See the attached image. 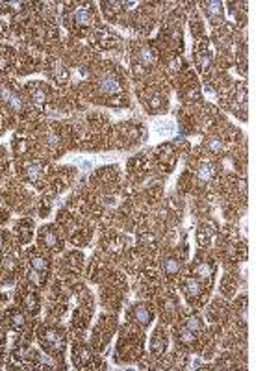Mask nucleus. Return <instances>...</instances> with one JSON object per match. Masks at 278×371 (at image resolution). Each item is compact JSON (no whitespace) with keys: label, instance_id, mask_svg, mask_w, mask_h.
Here are the masks:
<instances>
[{"label":"nucleus","instance_id":"nucleus-1","mask_svg":"<svg viewBox=\"0 0 278 371\" xmlns=\"http://www.w3.org/2000/svg\"><path fill=\"white\" fill-rule=\"evenodd\" d=\"M39 342L47 353L54 355H63L65 351V336L58 327H43L39 331Z\"/></svg>","mask_w":278,"mask_h":371},{"label":"nucleus","instance_id":"nucleus-2","mask_svg":"<svg viewBox=\"0 0 278 371\" xmlns=\"http://www.w3.org/2000/svg\"><path fill=\"white\" fill-rule=\"evenodd\" d=\"M39 243L49 251H59L61 249V238L59 232L54 226H43L39 232Z\"/></svg>","mask_w":278,"mask_h":371},{"label":"nucleus","instance_id":"nucleus-3","mask_svg":"<svg viewBox=\"0 0 278 371\" xmlns=\"http://www.w3.org/2000/svg\"><path fill=\"white\" fill-rule=\"evenodd\" d=\"M0 98H2V100H4V102L13 110V112H20V110H23V98H20L13 89L2 88L0 89Z\"/></svg>","mask_w":278,"mask_h":371},{"label":"nucleus","instance_id":"nucleus-4","mask_svg":"<svg viewBox=\"0 0 278 371\" xmlns=\"http://www.w3.org/2000/svg\"><path fill=\"white\" fill-rule=\"evenodd\" d=\"M204 13H206V17L211 20V25H217V23L223 20L225 10H223V4H221V2H206Z\"/></svg>","mask_w":278,"mask_h":371},{"label":"nucleus","instance_id":"nucleus-5","mask_svg":"<svg viewBox=\"0 0 278 371\" xmlns=\"http://www.w3.org/2000/svg\"><path fill=\"white\" fill-rule=\"evenodd\" d=\"M73 20L78 26H89L93 25V20H95V13H93L91 8H78V10L74 11Z\"/></svg>","mask_w":278,"mask_h":371},{"label":"nucleus","instance_id":"nucleus-6","mask_svg":"<svg viewBox=\"0 0 278 371\" xmlns=\"http://www.w3.org/2000/svg\"><path fill=\"white\" fill-rule=\"evenodd\" d=\"M100 89H102L104 93H117L119 89H121L119 78L115 76V74L106 73L102 78H100Z\"/></svg>","mask_w":278,"mask_h":371},{"label":"nucleus","instance_id":"nucleus-7","mask_svg":"<svg viewBox=\"0 0 278 371\" xmlns=\"http://www.w3.org/2000/svg\"><path fill=\"white\" fill-rule=\"evenodd\" d=\"M30 265H32V269H35V271H39L41 275H45V277H47V273H49V269H50L49 260L39 253H32V256H30Z\"/></svg>","mask_w":278,"mask_h":371},{"label":"nucleus","instance_id":"nucleus-8","mask_svg":"<svg viewBox=\"0 0 278 371\" xmlns=\"http://www.w3.org/2000/svg\"><path fill=\"white\" fill-rule=\"evenodd\" d=\"M213 264H208V262H199V264L195 265V269H193V275H195L197 278H200V280H211V277H213Z\"/></svg>","mask_w":278,"mask_h":371},{"label":"nucleus","instance_id":"nucleus-9","mask_svg":"<svg viewBox=\"0 0 278 371\" xmlns=\"http://www.w3.org/2000/svg\"><path fill=\"white\" fill-rule=\"evenodd\" d=\"M97 41L102 45L104 49H112L113 45L117 43V35L113 34V32H110L108 28H100L97 32Z\"/></svg>","mask_w":278,"mask_h":371},{"label":"nucleus","instance_id":"nucleus-10","mask_svg":"<svg viewBox=\"0 0 278 371\" xmlns=\"http://www.w3.org/2000/svg\"><path fill=\"white\" fill-rule=\"evenodd\" d=\"M184 293L187 295V299L189 301H193V299H197L202 293V290H200V284L197 278H187V280H184Z\"/></svg>","mask_w":278,"mask_h":371},{"label":"nucleus","instance_id":"nucleus-11","mask_svg":"<svg viewBox=\"0 0 278 371\" xmlns=\"http://www.w3.org/2000/svg\"><path fill=\"white\" fill-rule=\"evenodd\" d=\"M197 61H199L200 71L210 69V65H211V52H210V49H208L206 45H202V47H200L199 54H197Z\"/></svg>","mask_w":278,"mask_h":371},{"label":"nucleus","instance_id":"nucleus-12","mask_svg":"<svg viewBox=\"0 0 278 371\" xmlns=\"http://www.w3.org/2000/svg\"><path fill=\"white\" fill-rule=\"evenodd\" d=\"M134 318L141 323L143 327H146V325H151V321H152V314H151V310H148L146 306H143V304H137L136 310H134Z\"/></svg>","mask_w":278,"mask_h":371},{"label":"nucleus","instance_id":"nucleus-13","mask_svg":"<svg viewBox=\"0 0 278 371\" xmlns=\"http://www.w3.org/2000/svg\"><path fill=\"white\" fill-rule=\"evenodd\" d=\"M215 171H213V166L208 163V161H202L199 167H197V176H199L202 182H210L213 178Z\"/></svg>","mask_w":278,"mask_h":371},{"label":"nucleus","instance_id":"nucleus-14","mask_svg":"<svg viewBox=\"0 0 278 371\" xmlns=\"http://www.w3.org/2000/svg\"><path fill=\"white\" fill-rule=\"evenodd\" d=\"M215 230L211 225H202L197 232V238H199V243L200 245H210V241L213 239Z\"/></svg>","mask_w":278,"mask_h":371},{"label":"nucleus","instance_id":"nucleus-15","mask_svg":"<svg viewBox=\"0 0 278 371\" xmlns=\"http://www.w3.org/2000/svg\"><path fill=\"white\" fill-rule=\"evenodd\" d=\"M8 321H10L11 328H15V331H20V328L26 325L25 316H23L19 310H10V312H8Z\"/></svg>","mask_w":278,"mask_h":371},{"label":"nucleus","instance_id":"nucleus-16","mask_svg":"<svg viewBox=\"0 0 278 371\" xmlns=\"http://www.w3.org/2000/svg\"><path fill=\"white\" fill-rule=\"evenodd\" d=\"M151 347H152V353H154V355H161V353L165 351V347H167V338H165V336H161V331H158L156 334H154V338H152Z\"/></svg>","mask_w":278,"mask_h":371},{"label":"nucleus","instance_id":"nucleus-17","mask_svg":"<svg viewBox=\"0 0 278 371\" xmlns=\"http://www.w3.org/2000/svg\"><path fill=\"white\" fill-rule=\"evenodd\" d=\"M41 176H43V167H41L39 163H32V166L26 167V178H28L30 182L37 184V182L41 180Z\"/></svg>","mask_w":278,"mask_h":371},{"label":"nucleus","instance_id":"nucleus-18","mask_svg":"<svg viewBox=\"0 0 278 371\" xmlns=\"http://www.w3.org/2000/svg\"><path fill=\"white\" fill-rule=\"evenodd\" d=\"M180 260L176 258V256H169V258L163 260V271L167 275H176L180 271Z\"/></svg>","mask_w":278,"mask_h":371},{"label":"nucleus","instance_id":"nucleus-19","mask_svg":"<svg viewBox=\"0 0 278 371\" xmlns=\"http://www.w3.org/2000/svg\"><path fill=\"white\" fill-rule=\"evenodd\" d=\"M73 358L78 362V366H85L89 362V351L85 347H78V349H74L73 351Z\"/></svg>","mask_w":278,"mask_h":371},{"label":"nucleus","instance_id":"nucleus-20","mask_svg":"<svg viewBox=\"0 0 278 371\" xmlns=\"http://www.w3.org/2000/svg\"><path fill=\"white\" fill-rule=\"evenodd\" d=\"M184 327L189 328V331H193V332H199V331H202V328H204V325H202V321H200L199 316H189V318L185 319Z\"/></svg>","mask_w":278,"mask_h":371},{"label":"nucleus","instance_id":"nucleus-21","mask_svg":"<svg viewBox=\"0 0 278 371\" xmlns=\"http://www.w3.org/2000/svg\"><path fill=\"white\" fill-rule=\"evenodd\" d=\"M28 91L32 93V95H34V100L37 104H41V102H45V97H47V91H45V88L43 86H39V84H37V86H32V88H28Z\"/></svg>","mask_w":278,"mask_h":371},{"label":"nucleus","instance_id":"nucleus-22","mask_svg":"<svg viewBox=\"0 0 278 371\" xmlns=\"http://www.w3.org/2000/svg\"><path fill=\"white\" fill-rule=\"evenodd\" d=\"M23 304H25L26 310H28V312H32V314H35L37 310H39V304H37V299H35L34 293L26 295V297L23 299Z\"/></svg>","mask_w":278,"mask_h":371},{"label":"nucleus","instance_id":"nucleus-23","mask_svg":"<svg viewBox=\"0 0 278 371\" xmlns=\"http://www.w3.org/2000/svg\"><path fill=\"white\" fill-rule=\"evenodd\" d=\"M178 338H180L182 343H185V345H191V343L195 342V332L189 331V328L182 327L180 332H178Z\"/></svg>","mask_w":278,"mask_h":371},{"label":"nucleus","instance_id":"nucleus-24","mask_svg":"<svg viewBox=\"0 0 278 371\" xmlns=\"http://www.w3.org/2000/svg\"><path fill=\"white\" fill-rule=\"evenodd\" d=\"M139 58H141L143 65H152L154 64V52L151 49H141L139 50Z\"/></svg>","mask_w":278,"mask_h":371},{"label":"nucleus","instance_id":"nucleus-25","mask_svg":"<svg viewBox=\"0 0 278 371\" xmlns=\"http://www.w3.org/2000/svg\"><path fill=\"white\" fill-rule=\"evenodd\" d=\"M206 147H208L211 152H221L223 151V147H225V143L221 141V139H208V141H206Z\"/></svg>","mask_w":278,"mask_h":371},{"label":"nucleus","instance_id":"nucleus-26","mask_svg":"<svg viewBox=\"0 0 278 371\" xmlns=\"http://www.w3.org/2000/svg\"><path fill=\"white\" fill-rule=\"evenodd\" d=\"M148 106L152 108V110H160L161 106H163V97L161 95H151V104Z\"/></svg>","mask_w":278,"mask_h":371},{"label":"nucleus","instance_id":"nucleus-27","mask_svg":"<svg viewBox=\"0 0 278 371\" xmlns=\"http://www.w3.org/2000/svg\"><path fill=\"white\" fill-rule=\"evenodd\" d=\"M4 243H6L4 234H2V232H0V253H2V249H4Z\"/></svg>","mask_w":278,"mask_h":371}]
</instances>
